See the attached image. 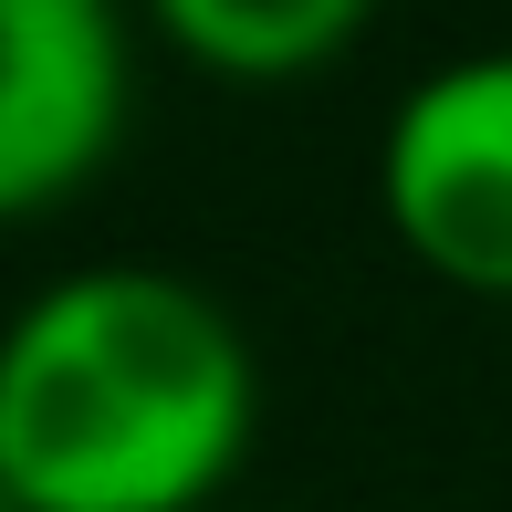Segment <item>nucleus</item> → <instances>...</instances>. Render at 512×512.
Wrapping results in <instances>:
<instances>
[{"mask_svg": "<svg viewBox=\"0 0 512 512\" xmlns=\"http://www.w3.org/2000/svg\"><path fill=\"white\" fill-rule=\"evenodd\" d=\"M251 439V335L189 272L84 262L0 324V492L21 512H199Z\"/></svg>", "mask_w": 512, "mask_h": 512, "instance_id": "1", "label": "nucleus"}, {"mask_svg": "<svg viewBox=\"0 0 512 512\" xmlns=\"http://www.w3.org/2000/svg\"><path fill=\"white\" fill-rule=\"evenodd\" d=\"M377 220L429 283L512 304V42L429 63L387 105Z\"/></svg>", "mask_w": 512, "mask_h": 512, "instance_id": "2", "label": "nucleus"}, {"mask_svg": "<svg viewBox=\"0 0 512 512\" xmlns=\"http://www.w3.org/2000/svg\"><path fill=\"white\" fill-rule=\"evenodd\" d=\"M126 105V0H0V220H42L95 189Z\"/></svg>", "mask_w": 512, "mask_h": 512, "instance_id": "3", "label": "nucleus"}, {"mask_svg": "<svg viewBox=\"0 0 512 512\" xmlns=\"http://www.w3.org/2000/svg\"><path fill=\"white\" fill-rule=\"evenodd\" d=\"M147 21L209 84H304L335 53H356L377 0H147Z\"/></svg>", "mask_w": 512, "mask_h": 512, "instance_id": "4", "label": "nucleus"}, {"mask_svg": "<svg viewBox=\"0 0 512 512\" xmlns=\"http://www.w3.org/2000/svg\"><path fill=\"white\" fill-rule=\"evenodd\" d=\"M0 512H21V502H11V492H0Z\"/></svg>", "mask_w": 512, "mask_h": 512, "instance_id": "5", "label": "nucleus"}, {"mask_svg": "<svg viewBox=\"0 0 512 512\" xmlns=\"http://www.w3.org/2000/svg\"><path fill=\"white\" fill-rule=\"evenodd\" d=\"M0 324H11V314H0Z\"/></svg>", "mask_w": 512, "mask_h": 512, "instance_id": "6", "label": "nucleus"}]
</instances>
